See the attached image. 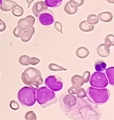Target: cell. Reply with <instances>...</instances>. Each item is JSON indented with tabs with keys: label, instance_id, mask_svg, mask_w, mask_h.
Masks as SVG:
<instances>
[{
	"label": "cell",
	"instance_id": "39",
	"mask_svg": "<svg viewBox=\"0 0 114 120\" xmlns=\"http://www.w3.org/2000/svg\"><path fill=\"white\" fill-rule=\"evenodd\" d=\"M2 2H3V0H0V5H1V3H2Z\"/></svg>",
	"mask_w": 114,
	"mask_h": 120
},
{
	"label": "cell",
	"instance_id": "16",
	"mask_svg": "<svg viewBox=\"0 0 114 120\" xmlns=\"http://www.w3.org/2000/svg\"><path fill=\"white\" fill-rule=\"evenodd\" d=\"M89 55V51L85 46H80L76 50V56L78 59H86Z\"/></svg>",
	"mask_w": 114,
	"mask_h": 120
},
{
	"label": "cell",
	"instance_id": "24",
	"mask_svg": "<svg viewBox=\"0 0 114 120\" xmlns=\"http://www.w3.org/2000/svg\"><path fill=\"white\" fill-rule=\"evenodd\" d=\"M48 68L51 71H66L67 69L61 67L60 65H57L56 63H50L48 66Z\"/></svg>",
	"mask_w": 114,
	"mask_h": 120
},
{
	"label": "cell",
	"instance_id": "6",
	"mask_svg": "<svg viewBox=\"0 0 114 120\" xmlns=\"http://www.w3.org/2000/svg\"><path fill=\"white\" fill-rule=\"evenodd\" d=\"M45 84L48 88L54 92L60 91L63 87V81L57 75H50L45 80Z\"/></svg>",
	"mask_w": 114,
	"mask_h": 120
},
{
	"label": "cell",
	"instance_id": "33",
	"mask_svg": "<svg viewBox=\"0 0 114 120\" xmlns=\"http://www.w3.org/2000/svg\"><path fill=\"white\" fill-rule=\"evenodd\" d=\"M79 90V87H76V86H72L70 88L68 89V90H67V92L69 93V94H77V93H78Z\"/></svg>",
	"mask_w": 114,
	"mask_h": 120
},
{
	"label": "cell",
	"instance_id": "9",
	"mask_svg": "<svg viewBox=\"0 0 114 120\" xmlns=\"http://www.w3.org/2000/svg\"><path fill=\"white\" fill-rule=\"evenodd\" d=\"M46 10H48V7H46L43 1H38L34 4L32 7V12L35 17H38L40 14L44 12Z\"/></svg>",
	"mask_w": 114,
	"mask_h": 120
},
{
	"label": "cell",
	"instance_id": "32",
	"mask_svg": "<svg viewBox=\"0 0 114 120\" xmlns=\"http://www.w3.org/2000/svg\"><path fill=\"white\" fill-rule=\"evenodd\" d=\"M54 28L56 29L57 32H59L60 34H62L63 33V29H62V24L61 22L57 21V22H54Z\"/></svg>",
	"mask_w": 114,
	"mask_h": 120
},
{
	"label": "cell",
	"instance_id": "5",
	"mask_svg": "<svg viewBox=\"0 0 114 120\" xmlns=\"http://www.w3.org/2000/svg\"><path fill=\"white\" fill-rule=\"evenodd\" d=\"M89 82L90 83V86H92L93 87L100 89L105 88L108 86V84H109L107 77H106L105 73L97 72V71H95L90 76Z\"/></svg>",
	"mask_w": 114,
	"mask_h": 120
},
{
	"label": "cell",
	"instance_id": "11",
	"mask_svg": "<svg viewBox=\"0 0 114 120\" xmlns=\"http://www.w3.org/2000/svg\"><path fill=\"white\" fill-rule=\"evenodd\" d=\"M35 33V29H34V26L27 29V30H23L22 35H21V40H22V42H28L30 41V39L32 38L33 35Z\"/></svg>",
	"mask_w": 114,
	"mask_h": 120
},
{
	"label": "cell",
	"instance_id": "38",
	"mask_svg": "<svg viewBox=\"0 0 114 120\" xmlns=\"http://www.w3.org/2000/svg\"><path fill=\"white\" fill-rule=\"evenodd\" d=\"M106 1L109 3H110V4H114V0H106Z\"/></svg>",
	"mask_w": 114,
	"mask_h": 120
},
{
	"label": "cell",
	"instance_id": "36",
	"mask_svg": "<svg viewBox=\"0 0 114 120\" xmlns=\"http://www.w3.org/2000/svg\"><path fill=\"white\" fill-rule=\"evenodd\" d=\"M6 28H7L6 23L4 22V21L0 19V32H3L6 30Z\"/></svg>",
	"mask_w": 114,
	"mask_h": 120
},
{
	"label": "cell",
	"instance_id": "31",
	"mask_svg": "<svg viewBox=\"0 0 114 120\" xmlns=\"http://www.w3.org/2000/svg\"><path fill=\"white\" fill-rule=\"evenodd\" d=\"M90 76H91V73H90L89 71H85V72L83 73L82 78H83V80H84L85 83H87V82H89Z\"/></svg>",
	"mask_w": 114,
	"mask_h": 120
},
{
	"label": "cell",
	"instance_id": "2",
	"mask_svg": "<svg viewBox=\"0 0 114 120\" xmlns=\"http://www.w3.org/2000/svg\"><path fill=\"white\" fill-rule=\"evenodd\" d=\"M36 101L42 108H46L55 104L57 99L54 91L47 86H42L36 90Z\"/></svg>",
	"mask_w": 114,
	"mask_h": 120
},
{
	"label": "cell",
	"instance_id": "18",
	"mask_svg": "<svg viewBox=\"0 0 114 120\" xmlns=\"http://www.w3.org/2000/svg\"><path fill=\"white\" fill-rule=\"evenodd\" d=\"M105 75L107 77L108 82L111 86H114V67H110L105 70Z\"/></svg>",
	"mask_w": 114,
	"mask_h": 120
},
{
	"label": "cell",
	"instance_id": "40",
	"mask_svg": "<svg viewBox=\"0 0 114 120\" xmlns=\"http://www.w3.org/2000/svg\"></svg>",
	"mask_w": 114,
	"mask_h": 120
},
{
	"label": "cell",
	"instance_id": "30",
	"mask_svg": "<svg viewBox=\"0 0 114 120\" xmlns=\"http://www.w3.org/2000/svg\"><path fill=\"white\" fill-rule=\"evenodd\" d=\"M86 95H87V93L85 90V89L82 87H79L78 91L77 93V97L78 98H84L86 97Z\"/></svg>",
	"mask_w": 114,
	"mask_h": 120
},
{
	"label": "cell",
	"instance_id": "10",
	"mask_svg": "<svg viewBox=\"0 0 114 120\" xmlns=\"http://www.w3.org/2000/svg\"><path fill=\"white\" fill-rule=\"evenodd\" d=\"M96 53L100 57L102 58H107L110 55V47L104 42L98 45L96 48Z\"/></svg>",
	"mask_w": 114,
	"mask_h": 120
},
{
	"label": "cell",
	"instance_id": "37",
	"mask_svg": "<svg viewBox=\"0 0 114 120\" xmlns=\"http://www.w3.org/2000/svg\"><path fill=\"white\" fill-rule=\"evenodd\" d=\"M26 2L27 3V7L29 8L30 7V5H31V3L34 2V0H26Z\"/></svg>",
	"mask_w": 114,
	"mask_h": 120
},
{
	"label": "cell",
	"instance_id": "17",
	"mask_svg": "<svg viewBox=\"0 0 114 120\" xmlns=\"http://www.w3.org/2000/svg\"><path fill=\"white\" fill-rule=\"evenodd\" d=\"M71 83L73 86L76 87H82L83 85L85 84L84 80H83L82 76L79 75H74L71 78Z\"/></svg>",
	"mask_w": 114,
	"mask_h": 120
},
{
	"label": "cell",
	"instance_id": "1",
	"mask_svg": "<svg viewBox=\"0 0 114 120\" xmlns=\"http://www.w3.org/2000/svg\"><path fill=\"white\" fill-rule=\"evenodd\" d=\"M21 79L25 85L37 90L43 82L42 73L35 67H28L21 75Z\"/></svg>",
	"mask_w": 114,
	"mask_h": 120
},
{
	"label": "cell",
	"instance_id": "8",
	"mask_svg": "<svg viewBox=\"0 0 114 120\" xmlns=\"http://www.w3.org/2000/svg\"><path fill=\"white\" fill-rule=\"evenodd\" d=\"M35 18L33 15H28L27 17L24 19H22L18 20V26L21 27L23 30H27V29L34 26V24L35 23Z\"/></svg>",
	"mask_w": 114,
	"mask_h": 120
},
{
	"label": "cell",
	"instance_id": "28",
	"mask_svg": "<svg viewBox=\"0 0 114 120\" xmlns=\"http://www.w3.org/2000/svg\"><path fill=\"white\" fill-rule=\"evenodd\" d=\"M23 32V30L21 27H19V26H17L14 29V30H13V34H14V37L16 38H20L21 35H22Z\"/></svg>",
	"mask_w": 114,
	"mask_h": 120
},
{
	"label": "cell",
	"instance_id": "22",
	"mask_svg": "<svg viewBox=\"0 0 114 120\" xmlns=\"http://www.w3.org/2000/svg\"><path fill=\"white\" fill-rule=\"evenodd\" d=\"M11 11H12L13 15H14L15 17L22 16L23 15V13H24V10H23L22 7H21V6H19L18 4L15 5L12 8V10H11Z\"/></svg>",
	"mask_w": 114,
	"mask_h": 120
},
{
	"label": "cell",
	"instance_id": "23",
	"mask_svg": "<svg viewBox=\"0 0 114 120\" xmlns=\"http://www.w3.org/2000/svg\"><path fill=\"white\" fill-rule=\"evenodd\" d=\"M86 22L90 25H96L98 22H99V19H98V16L96 15H94V14H90L88 15L87 17V19H86Z\"/></svg>",
	"mask_w": 114,
	"mask_h": 120
},
{
	"label": "cell",
	"instance_id": "27",
	"mask_svg": "<svg viewBox=\"0 0 114 120\" xmlns=\"http://www.w3.org/2000/svg\"><path fill=\"white\" fill-rule=\"evenodd\" d=\"M24 119L26 120H37V115L33 111H30L26 113Z\"/></svg>",
	"mask_w": 114,
	"mask_h": 120
},
{
	"label": "cell",
	"instance_id": "3",
	"mask_svg": "<svg viewBox=\"0 0 114 120\" xmlns=\"http://www.w3.org/2000/svg\"><path fill=\"white\" fill-rule=\"evenodd\" d=\"M18 99L24 106H34L36 102V90L28 86L21 88L18 93Z\"/></svg>",
	"mask_w": 114,
	"mask_h": 120
},
{
	"label": "cell",
	"instance_id": "34",
	"mask_svg": "<svg viewBox=\"0 0 114 120\" xmlns=\"http://www.w3.org/2000/svg\"><path fill=\"white\" fill-rule=\"evenodd\" d=\"M40 63V59L36 57H30V65L36 66Z\"/></svg>",
	"mask_w": 114,
	"mask_h": 120
},
{
	"label": "cell",
	"instance_id": "12",
	"mask_svg": "<svg viewBox=\"0 0 114 120\" xmlns=\"http://www.w3.org/2000/svg\"><path fill=\"white\" fill-rule=\"evenodd\" d=\"M18 3L12 0H4L2 2L1 5H0V10L4 12H8V11H11L13 7H14Z\"/></svg>",
	"mask_w": 114,
	"mask_h": 120
},
{
	"label": "cell",
	"instance_id": "25",
	"mask_svg": "<svg viewBox=\"0 0 114 120\" xmlns=\"http://www.w3.org/2000/svg\"><path fill=\"white\" fill-rule=\"evenodd\" d=\"M18 63L22 66L30 65V57H29L28 55H21L18 59Z\"/></svg>",
	"mask_w": 114,
	"mask_h": 120
},
{
	"label": "cell",
	"instance_id": "4",
	"mask_svg": "<svg viewBox=\"0 0 114 120\" xmlns=\"http://www.w3.org/2000/svg\"><path fill=\"white\" fill-rule=\"evenodd\" d=\"M88 95L89 99L95 103L104 104L109 98V90L106 88H95L90 86L88 88Z\"/></svg>",
	"mask_w": 114,
	"mask_h": 120
},
{
	"label": "cell",
	"instance_id": "13",
	"mask_svg": "<svg viewBox=\"0 0 114 120\" xmlns=\"http://www.w3.org/2000/svg\"><path fill=\"white\" fill-rule=\"evenodd\" d=\"M78 11V7H77L74 3H73L72 2L69 1L68 3H66L65 7H64V11L66 13L67 15H75Z\"/></svg>",
	"mask_w": 114,
	"mask_h": 120
},
{
	"label": "cell",
	"instance_id": "29",
	"mask_svg": "<svg viewBox=\"0 0 114 120\" xmlns=\"http://www.w3.org/2000/svg\"><path fill=\"white\" fill-rule=\"evenodd\" d=\"M10 107H11V110L13 111H18V110L20 108V105L17 101L15 100H11V102H10Z\"/></svg>",
	"mask_w": 114,
	"mask_h": 120
},
{
	"label": "cell",
	"instance_id": "35",
	"mask_svg": "<svg viewBox=\"0 0 114 120\" xmlns=\"http://www.w3.org/2000/svg\"><path fill=\"white\" fill-rule=\"evenodd\" d=\"M70 2H72L73 3H74L77 7H81V6L83 5L84 3V0H70Z\"/></svg>",
	"mask_w": 114,
	"mask_h": 120
},
{
	"label": "cell",
	"instance_id": "20",
	"mask_svg": "<svg viewBox=\"0 0 114 120\" xmlns=\"http://www.w3.org/2000/svg\"><path fill=\"white\" fill-rule=\"evenodd\" d=\"M45 4L47 7L53 8V7H58L61 5L62 0H45Z\"/></svg>",
	"mask_w": 114,
	"mask_h": 120
},
{
	"label": "cell",
	"instance_id": "7",
	"mask_svg": "<svg viewBox=\"0 0 114 120\" xmlns=\"http://www.w3.org/2000/svg\"><path fill=\"white\" fill-rule=\"evenodd\" d=\"M39 22L43 26H50L54 22V19H53V14L50 11L46 10L38 16Z\"/></svg>",
	"mask_w": 114,
	"mask_h": 120
},
{
	"label": "cell",
	"instance_id": "14",
	"mask_svg": "<svg viewBox=\"0 0 114 120\" xmlns=\"http://www.w3.org/2000/svg\"><path fill=\"white\" fill-rule=\"evenodd\" d=\"M63 102L67 106L69 107H72L77 105V102H78V98L75 97L73 94H67L65 95L64 98H63Z\"/></svg>",
	"mask_w": 114,
	"mask_h": 120
},
{
	"label": "cell",
	"instance_id": "26",
	"mask_svg": "<svg viewBox=\"0 0 114 120\" xmlns=\"http://www.w3.org/2000/svg\"><path fill=\"white\" fill-rule=\"evenodd\" d=\"M105 43L106 45H108L110 46H114V34H109L105 38Z\"/></svg>",
	"mask_w": 114,
	"mask_h": 120
},
{
	"label": "cell",
	"instance_id": "15",
	"mask_svg": "<svg viewBox=\"0 0 114 120\" xmlns=\"http://www.w3.org/2000/svg\"><path fill=\"white\" fill-rule=\"evenodd\" d=\"M99 21H101L103 22H109L113 20V15L110 11H104V12H100L97 15Z\"/></svg>",
	"mask_w": 114,
	"mask_h": 120
},
{
	"label": "cell",
	"instance_id": "19",
	"mask_svg": "<svg viewBox=\"0 0 114 120\" xmlns=\"http://www.w3.org/2000/svg\"><path fill=\"white\" fill-rule=\"evenodd\" d=\"M79 29L83 32H91L94 30V26L89 24L86 20H83L79 24Z\"/></svg>",
	"mask_w": 114,
	"mask_h": 120
},
{
	"label": "cell",
	"instance_id": "21",
	"mask_svg": "<svg viewBox=\"0 0 114 120\" xmlns=\"http://www.w3.org/2000/svg\"><path fill=\"white\" fill-rule=\"evenodd\" d=\"M94 68L97 72H102L107 68V64L103 61H96L94 63Z\"/></svg>",
	"mask_w": 114,
	"mask_h": 120
}]
</instances>
